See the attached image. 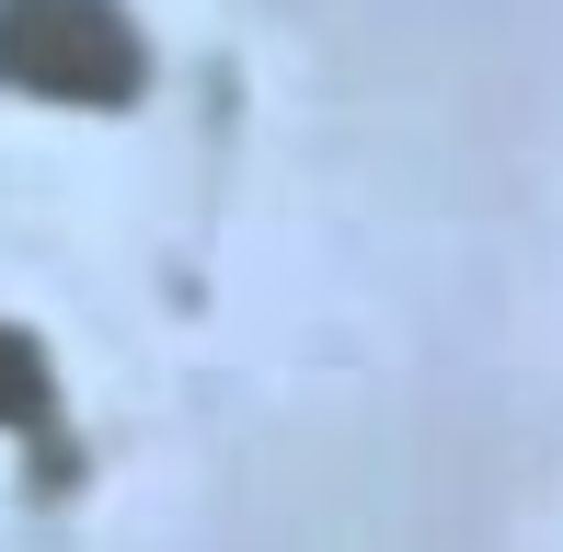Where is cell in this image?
I'll return each mask as SVG.
<instances>
[{"label":"cell","instance_id":"6da1fadb","mask_svg":"<svg viewBox=\"0 0 563 552\" xmlns=\"http://www.w3.org/2000/svg\"><path fill=\"white\" fill-rule=\"evenodd\" d=\"M0 92L69 115H126L150 92V35L115 0H0Z\"/></svg>","mask_w":563,"mask_h":552},{"label":"cell","instance_id":"7a4b0ae2","mask_svg":"<svg viewBox=\"0 0 563 552\" xmlns=\"http://www.w3.org/2000/svg\"><path fill=\"white\" fill-rule=\"evenodd\" d=\"M58 426V368L23 322H0V438H46Z\"/></svg>","mask_w":563,"mask_h":552}]
</instances>
